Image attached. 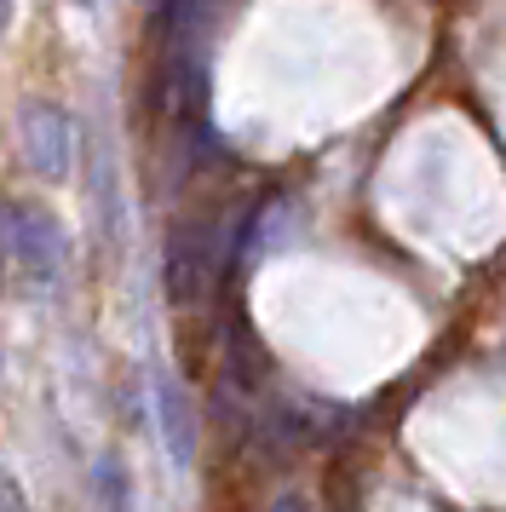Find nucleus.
<instances>
[{
	"label": "nucleus",
	"mask_w": 506,
	"mask_h": 512,
	"mask_svg": "<svg viewBox=\"0 0 506 512\" xmlns=\"http://www.w3.org/2000/svg\"><path fill=\"white\" fill-rule=\"evenodd\" d=\"M98 478H104V484L98 489H110V512H127V472H121V461H98Z\"/></svg>",
	"instance_id": "20e7f679"
},
{
	"label": "nucleus",
	"mask_w": 506,
	"mask_h": 512,
	"mask_svg": "<svg viewBox=\"0 0 506 512\" xmlns=\"http://www.w3.org/2000/svg\"><path fill=\"white\" fill-rule=\"evenodd\" d=\"M18 139L23 156L41 179H69L75 173V116L52 98H29L18 116Z\"/></svg>",
	"instance_id": "f03ea898"
},
{
	"label": "nucleus",
	"mask_w": 506,
	"mask_h": 512,
	"mask_svg": "<svg viewBox=\"0 0 506 512\" xmlns=\"http://www.w3.org/2000/svg\"><path fill=\"white\" fill-rule=\"evenodd\" d=\"M6 24H12V0H0V35H6Z\"/></svg>",
	"instance_id": "423d86ee"
},
{
	"label": "nucleus",
	"mask_w": 506,
	"mask_h": 512,
	"mask_svg": "<svg viewBox=\"0 0 506 512\" xmlns=\"http://www.w3.org/2000/svg\"><path fill=\"white\" fill-rule=\"evenodd\" d=\"M156 420H161V438H167V455L179 466L196 461V403L184 392V380H173V374L156 380Z\"/></svg>",
	"instance_id": "7ed1b4c3"
},
{
	"label": "nucleus",
	"mask_w": 506,
	"mask_h": 512,
	"mask_svg": "<svg viewBox=\"0 0 506 512\" xmlns=\"http://www.w3.org/2000/svg\"><path fill=\"white\" fill-rule=\"evenodd\" d=\"M0 259H12L23 277L52 282L69 259V231L58 225V213L23 196H0Z\"/></svg>",
	"instance_id": "f257e3e1"
},
{
	"label": "nucleus",
	"mask_w": 506,
	"mask_h": 512,
	"mask_svg": "<svg viewBox=\"0 0 506 512\" xmlns=\"http://www.w3.org/2000/svg\"><path fill=\"white\" fill-rule=\"evenodd\" d=\"M0 512H29V495L12 472H0Z\"/></svg>",
	"instance_id": "39448f33"
},
{
	"label": "nucleus",
	"mask_w": 506,
	"mask_h": 512,
	"mask_svg": "<svg viewBox=\"0 0 506 512\" xmlns=\"http://www.w3.org/2000/svg\"><path fill=\"white\" fill-rule=\"evenodd\" d=\"M271 512H305V507H299V501H276Z\"/></svg>",
	"instance_id": "0eeeda50"
}]
</instances>
